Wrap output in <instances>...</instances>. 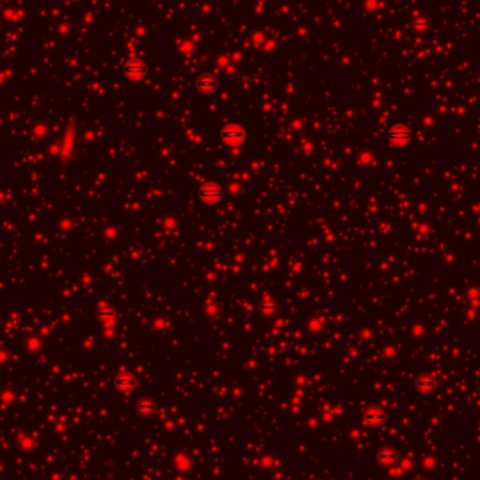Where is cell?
Returning a JSON list of instances; mask_svg holds the SVG:
<instances>
[{
  "mask_svg": "<svg viewBox=\"0 0 480 480\" xmlns=\"http://www.w3.org/2000/svg\"><path fill=\"white\" fill-rule=\"evenodd\" d=\"M263 309L267 312V310H275V305H273V304H264L263 305Z\"/></svg>",
  "mask_w": 480,
  "mask_h": 480,
  "instance_id": "ba28073f",
  "label": "cell"
},
{
  "mask_svg": "<svg viewBox=\"0 0 480 480\" xmlns=\"http://www.w3.org/2000/svg\"><path fill=\"white\" fill-rule=\"evenodd\" d=\"M132 383H134V379L131 378V377H125V378L120 379L121 386H132Z\"/></svg>",
  "mask_w": 480,
  "mask_h": 480,
  "instance_id": "52a82bcc",
  "label": "cell"
},
{
  "mask_svg": "<svg viewBox=\"0 0 480 480\" xmlns=\"http://www.w3.org/2000/svg\"><path fill=\"white\" fill-rule=\"evenodd\" d=\"M410 137H411V132L405 125H395L388 132L389 142L393 145H397V146L407 143L410 140Z\"/></svg>",
  "mask_w": 480,
  "mask_h": 480,
  "instance_id": "3957f363",
  "label": "cell"
},
{
  "mask_svg": "<svg viewBox=\"0 0 480 480\" xmlns=\"http://www.w3.org/2000/svg\"><path fill=\"white\" fill-rule=\"evenodd\" d=\"M221 138L225 143L231 146L241 145L246 139V132L239 125H228L221 131Z\"/></svg>",
  "mask_w": 480,
  "mask_h": 480,
  "instance_id": "7a4b0ae2",
  "label": "cell"
},
{
  "mask_svg": "<svg viewBox=\"0 0 480 480\" xmlns=\"http://www.w3.org/2000/svg\"><path fill=\"white\" fill-rule=\"evenodd\" d=\"M216 87V80L213 79L212 76H203L198 80V89L204 93L212 92L213 89Z\"/></svg>",
  "mask_w": 480,
  "mask_h": 480,
  "instance_id": "5b68a950",
  "label": "cell"
},
{
  "mask_svg": "<svg viewBox=\"0 0 480 480\" xmlns=\"http://www.w3.org/2000/svg\"><path fill=\"white\" fill-rule=\"evenodd\" d=\"M198 197L203 203L215 204L223 197V188L219 183L209 181V183L201 185V188L198 191Z\"/></svg>",
  "mask_w": 480,
  "mask_h": 480,
  "instance_id": "6da1fadb",
  "label": "cell"
},
{
  "mask_svg": "<svg viewBox=\"0 0 480 480\" xmlns=\"http://www.w3.org/2000/svg\"><path fill=\"white\" fill-rule=\"evenodd\" d=\"M99 316L102 317L103 320H112L115 317V312L111 308H103L99 310Z\"/></svg>",
  "mask_w": 480,
  "mask_h": 480,
  "instance_id": "8992f818",
  "label": "cell"
},
{
  "mask_svg": "<svg viewBox=\"0 0 480 480\" xmlns=\"http://www.w3.org/2000/svg\"><path fill=\"white\" fill-rule=\"evenodd\" d=\"M148 73V66L142 61H131L124 68V74L130 79H142Z\"/></svg>",
  "mask_w": 480,
  "mask_h": 480,
  "instance_id": "277c9868",
  "label": "cell"
}]
</instances>
